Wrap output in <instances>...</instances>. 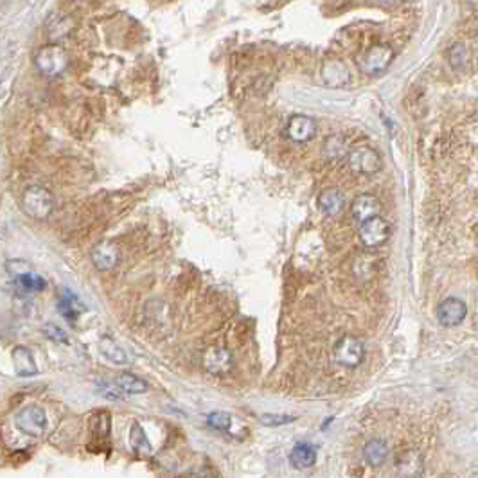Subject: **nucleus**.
I'll return each instance as SVG.
<instances>
[{
    "label": "nucleus",
    "mask_w": 478,
    "mask_h": 478,
    "mask_svg": "<svg viewBox=\"0 0 478 478\" xmlns=\"http://www.w3.org/2000/svg\"><path fill=\"white\" fill-rule=\"evenodd\" d=\"M83 310H85V306L79 303V298L70 290H63V293L60 295V300H58V311H60L67 320L74 322V320L78 319L79 313H83Z\"/></svg>",
    "instance_id": "a211bd4d"
},
{
    "label": "nucleus",
    "mask_w": 478,
    "mask_h": 478,
    "mask_svg": "<svg viewBox=\"0 0 478 478\" xmlns=\"http://www.w3.org/2000/svg\"><path fill=\"white\" fill-rule=\"evenodd\" d=\"M95 388H98V392L101 394L102 397H107V399H110V401L124 399V396H128L123 388L115 383V381L99 380V381H95Z\"/></svg>",
    "instance_id": "a878e982"
},
{
    "label": "nucleus",
    "mask_w": 478,
    "mask_h": 478,
    "mask_svg": "<svg viewBox=\"0 0 478 478\" xmlns=\"http://www.w3.org/2000/svg\"><path fill=\"white\" fill-rule=\"evenodd\" d=\"M388 455V446L387 442L381 441V439H372L365 444L364 448V458L369 466L380 467L385 460H387Z\"/></svg>",
    "instance_id": "6ab92c4d"
},
{
    "label": "nucleus",
    "mask_w": 478,
    "mask_h": 478,
    "mask_svg": "<svg viewBox=\"0 0 478 478\" xmlns=\"http://www.w3.org/2000/svg\"><path fill=\"white\" fill-rule=\"evenodd\" d=\"M467 307L466 304L458 298H446L437 307V320L442 326H458L462 320L466 319Z\"/></svg>",
    "instance_id": "9b49d317"
},
{
    "label": "nucleus",
    "mask_w": 478,
    "mask_h": 478,
    "mask_svg": "<svg viewBox=\"0 0 478 478\" xmlns=\"http://www.w3.org/2000/svg\"><path fill=\"white\" fill-rule=\"evenodd\" d=\"M290 464L295 470H310L315 466L317 462V450L315 446L310 442H298L291 448L290 451Z\"/></svg>",
    "instance_id": "2eb2a0df"
},
{
    "label": "nucleus",
    "mask_w": 478,
    "mask_h": 478,
    "mask_svg": "<svg viewBox=\"0 0 478 478\" xmlns=\"http://www.w3.org/2000/svg\"><path fill=\"white\" fill-rule=\"evenodd\" d=\"M44 288H46V279L33 270H29L25 272V274L15 277V290H17V293L22 295V297L31 293H38V291H41Z\"/></svg>",
    "instance_id": "dca6fc26"
},
{
    "label": "nucleus",
    "mask_w": 478,
    "mask_h": 478,
    "mask_svg": "<svg viewBox=\"0 0 478 478\" xmlns=\"http://www.w3.org/2000/svg\"><path fill=\"white\" fill-rule=\"evenodd\" d=\"M110 413L108 412H99L92 417L91 421V430L94 439H105L107 441L110 437Z\"/></svg>",
    "instance_id": "b1692460"
},
{
    "label": "nucleus",
    "mask_w": 478,
    "mask_h": 478,
    "mask_svg": "<svg viewBox=\"0 0 478 478\" xmlns=\"http://www.w3.org/2000/svg\"><path fill=\"white\" fill-rule=\"evenodd\" d=\"M397 473L401 477H417L421 474V457L416 451H405L397 458Z\"/></svg>",
    "instance_id": "4be33fe9"
},
{
    "label": "nucleus",
    "mask_w": 478,
    "mask_h": 478,
    "mask_svg": "<svg viewBox=\"0 0 478 478\" xmlns=\"http://www.w3.org/2000/svg\"><path fill=\"white\" fill-rule=\"evenodd\" d=\"M284 133H286L288 139L297 144L310 142L317 133L315 119L310 117V115H293L288 121Z\"/></svg>",
    "instance_id": "6e6552de"
},
{
    "label": "nucleus",
    "mask_w": 478,
    "mask_h": 478,
    "mask_svg": "<svg viewBox=\"0 0 478 478\" xmlns=\"http://www.w3.org/2000/svg\"><path fill=\"white\" fill-rule=\"evenodd\" d=\"M41 333L56 343H69V335L65 333V329L54 322L44 324V326H41Z\"/></svg>",
    "instance_id": "cd10ccee"
},
{
    "label": "nucleus",
    "mask_w": 478,
    "mask_h": 478,
    "mask_svg": "<svg viewBox=\"0 0 478 478\" xmlns=\"http://www.w3.org/2000/svg\"><path fill=\"white\" fill-rule=\"evenodd\" d=\"M358 236H360V241L364 243V246H367V248H378L390 236V227H388V223L381 216H374L371 220L360 223Z\"/></svg>",
    "instance_id": "0eeeda50"
},
{
    "label": "nucleus",
    "mask_w": 478,
    "mask_h": 478,
    "mask_svg": "<svg viewBox=\"0 0 478 478\" xmlns=\"http://www.w3.org/2000/svg\"><path fill=\"white\" fill-rule=\"evenodd\" d=\"M394 51L390 49V46L380 44V46H374L369 51H365L360 56V60H358V65H360V69L364 70L365 74L374 76V74L383 72V70L390 65Z\"/></svg>",
    "instance_id": "423d86ee"
},
{
    "label": "nucleus",
    "mask_w": 478,
    "mask_h": 478,
    "mask_svg": "<svg viewBox=\"0 0 478 478\" xmlns=\"http://www.w3.org/2000/svg\"><path fill=\"white\" fill-rule=\"evenodd\" d=\"M22 208L31 220L44 221L53 214V194L41 185H29L22 194Z\"/></svg>",
    "instance_id": "f257e3e1"
},
{
    "label": "nucleus",
    "mask_w": 478,
    "mask_h": 478,
    "mask_svg": "<svg viewBox=\"0 0 478 478\" xmlns=\"http://www.w3.org/2000/svg\"><path fill=\"white\" fill-rule=\"evenodd\" d=\"M99 352L114 365L128 364L126 352H124L123 347H121L117 342H114L110 336H101V340H99Z\"/></svg>",
    "instance_id": "aec40b11"
},
{
    "label": "nucleus",
    "mask_w": 478,
    "mask_h": 478,
    "mask_svg": "<svg viewBox=\"0 0 478 478\" xmlns=\"http://www.w3.org/2000/svg\"><path fill=\"white\" fill-rule=\"evenodd\" d=\"M128 441H130L131 450L135 451V453L152 455V451H153L152 442H150L146 432H144V428L139 425V423H133V425H131L130 437H128Z\"/></svg>",
    "instance_id": "412c9836"
},
{
    "label": "nucleus",
    "mask_w": 478,
    "mask_h": 478,
    "mask_svg": "<svg viewBox=\"0 0 478 478\" xmlns=\"http://www.w3.org/2000/svg\"><path fill=\"white\" fill-rule=\"evenodd\" d=\"M207 425L218 432H229L232 425V417L227 412H213L207 416Z\"/></svg>",
    "instance_id": "bb28decb"
},
{
    "label": "nucleus",
    "mask_w": 478,
    "mask_h": 478,
    "mask_svg": "<svg viewBox=\"0 0 478 478\" xmlns=\"http://www.w3.org/2000/svg\"><path fill=\"white\" fill-rule=\"evenodd\" d=\"M11 358H13V367H15L17 376L31 378L38 374V367H36V361H34V358H33V352L29 351L27 347H24V345H17V347L13 349Z\"/></svg>",
    "instance_id": "ddd939ff"
},
{
    "label": "nucleus",
    "mask_w": 478,
    "mask_h": 478,
    "mask_svg": "<svg viewBox=\"0 0 478 478\" xmlns=\"http://www.w3.org/2000/svg\"><path fill=\"white\" fill-rule=\"evenodd\" d=\"M15 426L29 437H41V433L46 432L47 416L40 406H25L15 417Z\"/></svg>",
    "instance_id": "20e7f679"
},
{
    "label": "nucleus",
    "mask_w": 478,
    "mask_h": 478,
    "mask_svg": "<svg viewBox=\"0 0 478 478\" xmlns=\"http://www.w3.org/2000/svg\"><path fill=\"white\" fill-rule=\"evenodd\" d=\"M91 259L98 270L108 272L114 270L115 266H117L119 259H121V252H119V248L114 243L101 241L92 248Z\"/></svg>",
    "instance_id": "9d476101"
},
{
    "label": "nucleus",
    "mask_w": 478,
    "mask_h": 478,
    "mask_svg": "<svg viewBox=\"0 0 478 478\" xmlns=\"http://www.w3.org/2000/svg\"><path fill=\"white\" fill-rule=\"evenodd\" d=\"M115 383L123 388L128 396L142 394V392H146V388H147L146 381H142L140 378H137L135 374H130V372H123V374H119V376L115 378Z\"/></svg>",
    "instance_id": "5701e85b"
},
{
    "label": "nucleus",
    "mask_w": 478,
    "mask_h": 478,
    "mask_svg": "<svg viewBox=\"0 0 478 478\" xmlns=\"http://www.w3.org/2000/svg\"><path fill=\"white\" fill-rule=\"evenodd\" d=\"M34 67L38 72L46 78H56L62 76L69 67V54L58 44H49L44 46L34 56Z\"/></svg>",
    "instance_id": "f03ea898"
},
{
    "label": "nucleus",
    "mask_w": 478,
    "mask_h": 478,
    "mask_svg": "<svg viewBox=\"0 0 478 478\" xmlns=\"http://www.w3.org/2000/svg\"><path fill=\"white\" fill-rule=\"evenodd\" d=\"M317 205H319L320 213H324L326 216H336L338 213H342L343 205H345V197L336 187L324 189L317 198Z\"/></svg>",
    "instance_id": "4468645a"
},
{
    "label": "nucleus",
    "mask_w": 478,
    "mask_h": 478,
    "mask_svg": "<svg viewBox=\"0 0 478 478\" xmlns=\"http://www.w3.org/2000/svg\"><path fill=\"white\" fill-rule=\"evenodd\" d=\"M364 342L356 336H343L333 347V358L338 365L347 369H356L364 361Z\"/></svg>",
    "instance_id": "7ed1b4c3"
},
{
    "label": "nucleus",
    "mask_w": 478,
    "mask_h": 478,
    "mask_svg": "<svg viewBox=\"0 0 478 478\" xmlns=\"http://www.w3.org/2000/svg\"><path fill=\"white\" fill-rule=\"evenodd\" d=\"M72 31V20L65 15H58L53 18V22L49 24V36L51 40H60V38H65L67 34H70Z\"/></svg>",
    "instance_id": "393cba45"
},
{
    "label": "nucleus",
    "mask_w": 478,
    "mask_h": 478,
    "mask_svg": "<svg viewBox=\"0 0 478 478\" xmlns=\"http://www.w3.org/2000/svg\"><path fill=\"white\" fill-rule=\"evenodd\" d=\"M349 168L358 175H374L381 169V157L376 150L367 146H360L351 150L347 155Z\"/></svg>",
    "instance_id": "39448f33"
},
{
    "label": "nucleus",
    "mask_w": 478,
    "mask_h": 478,
    "mask_svg": "<svg viewBox=\"0 0 478 478\" xmlns=\"http://www.w3.org/2000/svg\"><path fill=\"white\" fill-rule=\"evenodd\" d=\"M381 204L376 197L372 194H360L356 197L351 204V214L358 223L371 220L374 216H380Z\"/></svg>",
    "instance_id": "f8f14e48"
},
{
    "label": "nucleus",
    "mask_w": 478,
    "mask_h": 478,
    "mask_svg": "<svg viewBox=\"0 0 478 478\" xmlns=\"http://www.w3.org/2000/svg\"><path fill=\"white\" fill-rule=\"evenodd\" d=\"M322 79L329 86H342L349 81L347 67L340 62H327L322 67Z\"/></svg>",
    "instance_id": "f3484780"
},
{
    "label": "nucleus",
    "mask_w": 478,
    "mask_h": 478,
    "mask_svg": "<svg viewBox=\"0 0 478 478\" xmlns=\"http://www.w3.org/2000/svg\"><path fill=\"white\" fill-rule=\"evenodd\" d=\"M204 367L205 371L216 376L229 374L234 367V358L229 349L225 347H211L204 354Z\"/></svg>",
    "instance_id": "1a4fd4ad"
},
{
    "label": "nucleus",
    "mask_w": 478,
    "mask_h": 478,
    "mask_svg": "<svg viewBox=\"0 0 478 478\" xmlns=\"http://www.w3.org/2000/svg\"><path fill=\"white\" fill-rule=\"evenodd\" d=\"M295 421V416H284V413H263L259 417V423L263 426H282L290 425Z\"/></svg>",
    "instance_id": "c85d7f7f"
},
{
    "label": "nucleus",
    "mask_w": 478,
    "mask_h": 478,
    "mask_svg": "<svg viewBox=\"0 0 478 478\" xmlns=\"http://www.w3.org/2000/svg\"><path fill=\"white\" fill-rule=\"evenodd\" d=\"M6 270H8V274L15 279L18 277V275L25 274V272L33 270V268H31V265H29L27 261H24V259H9V261L6 263Z\"/></svg>",
    "instance_id": "7c9ffc66"
},
{
    "label": "nucleus",
    "mask_w": 478,
    "mask_h": 478,
    "mask_svg": "<svg viewBox=\"0 0 478 478\" xmlns=\"http://www.w3.org/2000/svg\"><path fill=\"white\" fill-rule=\"evenodd\" d=\"M467 49L466 46H462V44H457V46H453L450 49V63L453 69H462V67L466 65L467 63Z\"/></svg>",
    "instance_id": "c756f323"
}]
</instances>
